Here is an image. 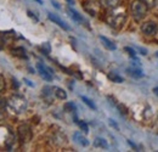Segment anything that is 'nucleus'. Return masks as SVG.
<instances>
[{"instance_id":"nucleus-1","label":"nucleus","mask_w":158,"mask_h":152,"mask_svg":"<svg viewBox=\"0 0 158 152\" xmlns=\"http://www.w3.org/2000/svg\"><path fill=\"white\" fill-rule=\"evenodd\" d=\"M107 22L111 27L116 28V29H120L124 23L127 22V12L124 9L120 7H114L108 15H107Z\"/></svg>"},{"instance_id":"nucleus-2","label":"nucleus","mask_w":158,"mask_h":152,"mask_svg":"<svg viewBox=\"0 0 158 152\" xmlns=\"http://www.w3.org/2000/svg\"><path fill=\"white\" fill-rule=\"evenodd\" d=\"M7 105H9V107H10L14 112H16V113H22V112H24V111L27 110L28 102H27L26 97H23V96L12 95L9 97Z\"/></svg>"},{"instance_id":"nucleus-3","label":"nucleus","mask_w":158,"mask_h":152,"mask_svg":"<svg viewBox=\"0 0 158 152\" xmlns=\"http://www.w3.org/2000/svg\"><path fill=\"white\" fill-rule=\"evenodd\" d=\"M147 10H148L147 5L141 2L140 0H136L131 4V15L136 21H141L143 19L147 14Z\"/></svg>"},{"instance_id":"nucleus-4","label":"nucleus","mask_w":158,"mask_h":152,"mask_svg":"<svg viewBox=\"0 0 158 152\" xmlns=\"http://www.w3.org/2000/svg\"><path fill=\"white\" fill-rule=\"evenodd\" d=\"M17 133H19V139L22 142H24V144L29 142L32 140L33 134H32V130H31L29 125H27V124H21L20 127H19V129H17Z\"/></svg>"},{"instance_id":"nucleus-5","label":"nucleus","mask_w":158,"mask_h":152,"mask_svg":"<svg viewBox=\"0 0 158 152\" xmlns=\"http://www.w3.org/2000/svg\"><path fill=\"white\" fill-rule=\"evenodd\" d=\"M157 23L153 22V21H147V22L142 23V26H141V32L145 36H155L157 33Z\"/></svg>"},{"instance_id":"nucleus-6","label":"nucleus","mask_w":158,"mask_h":152,"mask_svg":"<svg viewBox=\"0 0 158 152\" xmlns=\"http://www.w3.org/2000/svg\"><path fill=\"white\" fill-rule=\"evenodd\" d=\"M37 70H38L40 77H41L43 79H45L46 82H51V80H52V72H51L50 68L43 66L41 63H37Z\"/></svg>"},{"instance_id":"nucleus-7","label":"nucleus","mask_w":158,"mask_h":152,"mask_svg":"<svg viewBox=\"0 0 158 152\" xmlns=\"http://www.w3.org/2000/svg\"><path fill=\"white\" fill-rule=\"evenodd\" d=\"M48 17H49V19L50 21H52L54 23H56L59 27H61L62 29H64V31H69L71 28H69V26L68 24H66L62 19H60L59 16H56V15H54V14H48Z\"/></svg>"},{"instance_id":"nucleus-8","label":"nucleus","mask_w":158,"mask_h":152,"mask_svg":"<svg viewBox=\"0 0 158 152\" xmlns=\"http://www.w3.org/2000/svg\"><path fill=\"white\" fill-rule=\"evenodd\" d=\"M100 40H101V43H102V45L107 49V50H116L117 49V46H116V44L112 41V40H110L108 38H106V37H103V36H100L99 37Z\"/></svg>"},{"instance_id":"nucleus-9","label":"nucleus","mask_w":158,"mask_h":152,"mask_svg":"<svg viewBox=\"0 0 158 152\" xmlns=\"http://www.w3.org/2000/svg\"><path fill=\"white\" fill-rule=\"evenodd\" d=\"M67 12H68V15L72 17V19H74L76 22H78V23H80V24L84 23V19L81 17V15L78 14L76 10H73L72 7H67Z\"/></svg>"},{"instance_id":"nucleus-10","label":"nucleus","mask_w":158,"mask_h":152,"mask_svg":"<svg viewBox=\"0 0 158 152\" xmlns=\"http://www.w3.org/2000/svg\"><path fill=\"white\" fill-rule=\"evenodd\" d=\"M73 139H74V141H76L77 144H79V145H80V146H83V147H86V146L89 145L88 139H86V137H84L80 133H74Z\"/></svg>"},{"instance_id":"nucleus-11","label":"nucleus","mask_w":158,"mask_h":152,"mask_svg":"<svg viewBox=\"0 0 158 152\" xmlns=\"http://www.w3.org/2000/svg\"><path fill=\"white\" fill-rule=\"evenodd\" d=\"M54 94H55V96H56L57 99H60V100H66V99H67V93H66L63 89L59 88V87H55V88H54Z\"/></svg>"},{"instance_id":"nucleus-12","label":"nucleus","mask_w":158,"mask_h":152,"mask_svg":"<svg viewBox=\"0 0 158 152\" xmlns=\"http://www.w3.org/2000/svg\"><path fill=\"white\" fill-rule=\"evenodd\" d=\"M127 72H128L130 76L135 77V78H141V77L143 76L142 71H141V70H139V68H135V67H130V68H128V70H127Z\"/></svg>"},{"instance_id":"nucleus-13","label":"nucleus","mask_w":158,"mask_h":152,"mask_svg":"<svg viewBox=\"0 0 158 152\" xmlns=\"http://www.w3.org/2000/svg\"><path fill=\"white\" fill-rule=\"evenodd\" d=\"M12 55L21 57V58H27V54H26L23 48H15V49H12Z\"/></svg>"},{"instance_id":"nucleus-14","label":"nucleus","mask_w":158,"mask_h":152,"mask_svg":"<svg viewBox=\"0 0 158 152\" xmlns=\"http://www.w3.org/2000/svg\"><path fill=\"white\" fill-rule=\"evenodd\" d=\"M94 146L95 147H100V149H107L108 147V144L106 142V140H103L101 137H96L95 141H94Z\"/></svg>"},{"instance_id":"nucleus-15","label":"nucleus","mask_w":158,"mask_h":152,"mask_svg":"<svg viewBox=\"0 0 158 152\" xmlns=\"http://www.w3.org/2000/svg\"><path fill=\"white\" fill-rule=\"evenodd\" d=\"M102 2L105 4V6L111 7V9H114V7L118 6L119 0H102Z\"/></svg>"},{"instance_id":"nucleus-16","label":"nucleus","mask_w":158,"mask_h":152,"mask_svg":"<svg viewBox=\"0 0 158 152\" xmlns=\"http://www.w3.org/2000/svg\"><path fill=\"white\" fill-rule=\"evenodd\" d=\"M108 79L111 82H114V83H123L124 82V79L120 76H118V74H116V73H110L108 74Z\"/></svg>"},{"instance_id":"nucleus-17","label":"nucleus","mask_w":158,"mask_h":152,"mask_svg":"<svg viewBox=\"0 0 158 152\" xmlns=\"http://www.w3.org/2000/svg\"><path fill=\"white\" fill-rule=\"evenodd\" d=\"M63 110L66 112H74L76 111V105L73 102H66L63 106Z\"/></svg>"},{"instance_id":"nucleus-18","label":"nucleus","mask_w":158,"mask_h":152,"mask_svg":"<svg viewBox=\"0 0 158 152\" xmlns=\"http://www.w3.org/2000/svg\"><path fill=\"white\" fill-rule=\"evenodd\" d=\"M81 100H83V102H84L85 105H88V106H89L91 110H96V106H95V103H94V102H93L90 99H88L86 96H81Z\"/></svg>"},{"instance_id":"nucleus-19","label":"nucleus","mask_w":158,"mask_h":152,"mask_svg":"<svg viewBox=\"0 0 158 152\" xmlns=\"http://www.w3.org/2000/svg\"><path fill=\"white\" fill-rule=\"evenodd\" d=\"M41 50H43V53L44 54H50V51H51V46H50V44L49 43H43V45H41Z\"/></svg>"},{"instance_id":"nucleus-20","label":"nucleus","mask_w":158,"mask_h":152,"mask_svg":"<svg viewBox=\"0 0 158 152\" xmlns=\"http://www.w3.org/2000/svg\"><path fill=\"white\" fill-rule=\"evenodd\" d=\"M77 123H78L79 128L84 132V133H89V127H88V124L86 123H84V122H79V120H77Z\"/></svg>"},{"instance_id":"nucleus-21","label":"nucleus","mask_w":158,"mask_h":152,"mask_svg":"<svg viewBox=\"0 0 158 152\" xmlns=\"http://www.w3.org/2000/svg\"><path fill=\"white\" fill-rule=\"evenodd\" d=\"M140 1H141V2H143V4H146L148 9H151V7L156 6V0H140Z\"/></svg>"},{"instance_id":"nucleus-22","label":"nucleus","mask_w":158,"mask_h":152,"mask_svg":"<svg viewBox=\"0 0 158 152\" xmlns=\"http://www.w3.org/2000/svg\"><path fill=\"white\" fill-rule=\"evenodd\" d=\"M124 50H125V51H127V53H128L131 57H135V55H136V54H135V50H134V49H131V48H129V46H125V48H124Z\"/></svg>"},{"instance_id":"nucleus-23","label":"nucleus","mask_w":158,"mask_h":152,"mask_svg":"<svg viewBox=\"0 0 158 152\" xmlns=\"http://www.w3.org/2000/svg\"><path fill=\"white\" fill-rule=\"evenodd\" d=\"M4 89H5V79L0 74V94L4 91Z\"/></svg>"},{"instance_id":"nucleus-24","label":"nucleus","mask_w":158,"mask_h":152,"mask_svg":"<svg viewBox=\"0 0 158 152\" xmlns=\"http://www.w3.org/2000/svg\"><path fill=\"white\" fill-rule=\"evenodd\" d=\"M27 14H28V16L31 17V19H33L35 22H38V17H35L34 15H33V12H31V11H27Z\"/></svg>"},{"instance_id":"nucleus-25","label":"nucleus","mask_w":158,"mask_h":152,"mask_svg":"<svg viewBox=\"0 0 158 152\" xmlns=\"http://www.w3.org/2000/svg\"><path fill=\"white\" fill-rule=\"evenodd\" d=\"M110 124H111L112 127H114V128H116V129L118 130V125H117V124H116V123H114V122H113L112 119H110Z\"/></svg>"},{"instance_id":"nucleus-26","label":"nucleus","mask_w":158,"mask_h":152,"mask_svg":"<svg viewBox=\"0 0 158 152\" xmlns=\"http://www.w3.org/2000/svg\"><path fill=\"white\" fill-rule=\"evenodd\" d=\"M153 93L156 94V95L158 96V87H156V88H153Z\"/></svg>"},{"instance_id":"nucleus-27","label":"nucleus","mask_w":158,"mask_h":152,"mask_svg":"<svg viewBox=\"0 0 158 152\" xmlns=\"http://www.w3.org/2000/svg\"><path fill=\"white\" fill-rule=\"evenodd\" d=\"M24 82H26V83H27L28 85H31V87H33V84H32V83H31V82H29L28 79H24Z\"/></svg>"},{"instance_id":"nucleus-28","label":"nucleus","mask_w":158,"mask_h":152,"mask_svg":"<svg viewBox=\"0 0 158 152\" xmlns=\"http://www.w3.org/2000/svg\"><path fill=\"white\" fill-rule=\"evenodd\" d=\"M67 1H68L69 4H74V1H73V0H67Z\"/></svg>"}]
</instances>
